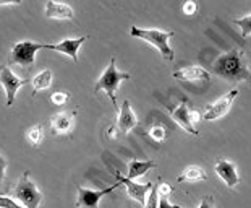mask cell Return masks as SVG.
I'll return each mask as SVG.
<instances>
[{"label":"cell","mask_w":251,"mask_h":208,"mask_svg":"<svg viewBox=\"0 0 251 208\" xmlns=\"http://www.w3.org/2000/svg\"><path fill=\"white\" fill-rule=\"evenodd\" d=\"M216 75L222 77L226 82H243V80L250 78V70L245 62L243 51L240 49H232L226 52L224 56H221L214 62L212 67Z\"/></svg>","instance_id":"cell-1"},{"label":"cell","mask_w":251,"mask_h":208,"mask_svg":"<svg viewBox=\"0 0 251 208\" xmlns=\"http://www.w3.org/2000/svg\"><path fill=\"white\" fill-rule=\"evenodd\" d=\"M130 78H131L130 73L120 72L119 68L115 67V59L112 57L109 67L105 68L104 73L99 77V80L94 85V93H99V91H102V89H104V93H107V96H109L110 101H112V104H114L115 111H119L120 106L117 104V96H115V93H117V89H119L120 83L124 82V80H130Z\"/></svg>","instance_id":"cell-2"},{"label":"cell","mask_w":251,"mask_h":208,"mask_svg":"<svg viewBox=\"0 0 251 208\" xmlns=\"http://www.w3.org/2000/svg\"><path fill=\"white\" fill-rule=\"evenodd\" d=\"M130 36L133 38H140L143 41L149 42L156 49L161 52L165 60L172 62L174 60V49L169 46V39L174 36V31H159V30H143L138 26H131Z\"/></svg>","instance_id":"cell-3"},{"label":"cell","mask_w":251,"mask_h":208,"mask_svg":"<svg viewBox=\"0 0 251 208\" xmlns=\"http://www.w3.org/2000/svg\"><path fill=\"white\" fill-rule=\"evenodd\" d=\"M13 195L18 200V204L25 208H39L42 204V194L36 187V184L31 180L29 171H25L21 174L17 187L13 190Z\"/></svg>","instance_id":"cell-4"},{"label":"cell","mask_w":251,"mask_h":208,"mask_svg":"<svg viewBox=\"0 0 251 208\" xmlns=\"http://www.w3.org/2000/svg\"><path fill=\"white\" fill-rule=\"evenodd\" d=\"M42 49L41 42H31V41H20L12 47V52H10L8 57V63H13V65H21V67H33L34 65V59H36V52Z\"/></svg>","instance_id":"cell-5"},{"label":"cell","mask_w":251,"mask_h":208,"mask_svg":"<svg viewBox=\"0 0 251 208\" xmlns=\"http://www.w3.org/2000/svg\"><path fill=\"white\" fill-rule=\"evenodd\" d=\"M26 83H28V80H23V78L17 77L7 65H0V85L5 88L8 108H10V106H13L18 89L21 87H25Z\"/></svg>","instance_id":"cell-6"},{"label":"cell","mask_w":251,"mask_h":208,"mask_svg":"<svg viewBox=\"0 0 251 208\" xmlns=\"http://www.w3.org/2000/svg\"><path fill=\"white\" fill-rule=\"evenodd\" d=\"M238 96V89L233 88L232 91H228L224 98H221L219 101H216L214 104H211L209 108H206L204 114L201 116V119L204 120H216V119H221V117L226 116L228 111L232 109V104L235 98Z\"/></svg>","instance_id":"cell-7"},{"label":"cell","mask_w":251,"mask_h":208,"mask_svg":"<svg viewBox=\"0 0 251 208\" xmlns=\"http://www.w3.org/2000/svg\"><path fill=\"white\" fill-rule=\"evenodd\" d=\"M120 182L114 184L112 187H107L104 190H89L84 187H78V200H76V208H99V202L104 195L110 194L115 189L120 187Z\"/></svg>","instance_id":"cell-8"},{"label":"cell","mask_w":251,"mask_h":208,"mask_svg":"<svg viewBox=\"0 0 251 208\" xmlns=\"http://www.w3.org/2000/svg\"><path fill=\"white\" fill-rule=\"evenodd\" d=\"M117 182H120L122 185H125L128 195L130 199H133L135 202H138L141 207L146 205V200H148V192L151 190L152 184L151 182H146V184H136L133 180L124 178L120 173H117Z\"/></svg>","instance_id":"cell-9"},{"label":"cell","mask_w":251,"mask_h":208,"mask_svg":"<svg viewBox=\"0 0 251 208\" xmlns=\"http://www.w3.org/2000/svg\"><path fill=\"white\" fill-rule=\"evenodd\" d=\"M214 171H216V174L219 176V178H221L230 189L237 187V185L240 184V176L237 173V166H235L232 161H228V159H224V158L217 159Z\"/></svg>","instance_id":"cell-10"},{"label":"cell","mask_w":251,"mask_h":208,"mask_svg":"<svg viewBox=\"0 0 251 208\" xmlns=\"http://www.w3.org/2000/svg\"><path fill=\"white\" fill-rule=\"evenodd\" d=\"M88 39V36H81L78 39H65L58 44H42V49H49V51H57L62 52L68 57H72L73 62H78V49L83 46V42Z\"/></svg>","instance_id":"cell-11"},{"label":"cell","mask_w":251,"mask_h":208,"mask_svg":"<svg viewBox=\"0 0 251 208\" xmlns=\"http://www.w3.org/2000/svg\"><path fill=\"white\" fill-rule=\"evenodd\" d=\"M170 116H172V119L177 122L183 130L191 133V135H200V132L195 129L193 122L190 119V109H188V106H186V101H180L174 109H170Z\"/></svg>","instance_id":"cell-12"},{"label":"cell","mask_w":251,"mask_h":208,"mask_svg":"<svg viewBox=\"0 0 251 208\" xmlns=\"http://www.w3.org/2000/svg\"><path fill=\"white\" fill-rule=\"evenodd\" d=\"M174 78L180 80V82H207L209 80V72L204 70L200 65H190L185 68H180V70L172 73Z\"/></svg>","instance_id":"cell-13"},{"label":"cell","mask_w":251,"mask_h":208,"mask_svg":"<svg viewBox=\"0 0 251 208\" xmlns=\"http://www.w3.org/2000/svg\"><path fill=\"white\" fill-rule=\"evenodd\" d=\"M75 111L72 113H58L52 117L50 125L52 130H54L57 135H63V133H70L73 130L75 125Z\"/></svg>","instance_id":"cell-14"},{"label":"cell","mask_w":251,"mask_h":208,"mask_svg":"<svg viewBox=\"0 0 251 208\" xmlns=\"http://www.w3.org/2000/svg\"><path fill=\"white\" fill-rule=\"evenodd\" d=\"M136 125H138V119H136L135 113H133L130 101L125 99L124 104H122L119 109V129L126 133V132L135 129Z\"/></svg>","instance_id":"cell-15"},{"label":"cell","mask_w":251,"mask_h":208,"mask_svg":"<svg viewBox=\"0 0 251 208\" xmlns=\"http://www.w3.org/2000/svg\"><path fill=\"white\" fill-rule=\"evenodd\" d=\"M46 17L54 20H73L75 12L70 5L60 2H47L46 3Z\"/></svg>","instance_id":"cell-16"},{"label":"cell","mask_w":251,"mask_h":208,"mask_svg":"<svg viewBox=\"0 0 251 208\" xmlns=\"http://www.w3.org/2000/svg\"><path fill=\"white\" fill-rule=\"evenodd\" d=\"M157 164L156 161H138V159H131L130 164H128V176L126 179H136V178H141L148 173V171H151L152 168H156Z\"/></svg>","instance_id":"cell-17"},{"label":"cell","mask_w":251,"mask_h":208,"mask_svg":"<svg viewBox=\"0 0 251 208\" xmlns=\"http://www.w3.org/2000/svg\"><path fill=\"white\" fill-rule=\"evenodd\" d=\"M178 182H201L207 180V173L201 166H188L178 176Z\"/></svg>","instance_id":"cell-18"},{"label":"cell","mask_w":251,"mask_h":208,"mask_svg":"<svg viewBox=\"0 0 251 208\" xmlns=\"http://www.w3.org/2000/svg\"><path fill=\"white\" fill-rule=\"evenodd\" d=\"M31 82H33V96H36L39 91L47 89L52 85V72L49 70V68H46V70L37 73Z\"/></svg>","instance_id":"cell-19"},{"label":"cell","mask_w":251,"mask_h":208,"mask_svg":"<svg viewBox=\"0 0 251 208\" xmlns=\"http://www.w3.org/2000/svg\"><path fill=\"white\" fill-rule=\"evenodd\" d=\"M42 138H44V125L42 124H36L28 130V140L31 145H34V147L39 145L42 142Z\"/></svg>","instance_id":"cell-20"},{"label":"cell","mask_w":251,"mask_h":208,"mask_svg":"<svg viewBox=\"0 0 251 208\" xmlns=\"http://www.w3.org/2000/svg\"><path fill=\"white\" fill-rule=\"evenodd\" d=\"M148 135L152 138L154 142H164L167 138V129L161 124H154L151 129H149Z\"/></svg>","instance_id":"cell-21"},{"label":"cell","mask_w":251,"mask_h":208,"mask_svg":"<svg viewBox=\"0 0 251 208\" xmlns=\"http://www.w3.org/2000/svg\"><path fill=\"white\" fill-rule=\"evenodd\" d=\"M233 23L242 28V36L245 39L250 38V34H251V15L250 13H247L243 18H240V20H233Z\"/></svg>","instance_id":"cell-22"},{"label":"cell","mask_w":251,"mask_h":208,"mask_svg":"<svg viewBox=\"0 0 251 208\" xmlns=\"http://www.w3.org/2000/svg\"><path fill=\"white\" fill-rule=\"evenodd\" d=\"M70 99V93L68 91H55L54 94L50 96V101H52V104H55V106H63V104H67V101Z\"/></svg>","instance_id":"cell-23"},{"label":"cell","mask_w":251,"mask_h":208,"mask_svg":"<svg viewBox=\"0 0 251 208\" xmlns=\"http://www.w3.org/2000/svg\"><path fill=\"white\" fill-rule=\"evenodd\" d=\"M159 205V195H157V189L151 187V190H149V195H148V200H146V205H144V208H157Z\"/></svg>","instance_id":"cell-24"},{"label":"cell","mask_w":251,"mask_h":208,"mask_svg":"<svg viewBox=\"0 0 251 208\" xmlns=\"http://www.w3.org/2000/svg\"><path fill=\"white\" fill-rule=\"evenodd\" d=\"M0 208H25V207H21L17 200L12 199V197L0 195Z\"/></svg>","instance_id":"cell-25"},{"label":"cell","mask_w":251,"mask_h":208,"mask_svg":"<svg viewBox=\"0 0 251 208\" xmlns=\"http://www.w3.org/2000/svg\"><path fill=\"white\" fill-rule=\"evenodd\" d=\"M157 189V195H159V199H167V197L172 194V190H174V187L172 185H169V184H165V182H162L159 187H156Z\"/></svg>","instance_id":"cell-26"},{"label":"cell","mask_w":251,"mask_h":208,"mask_svg":"<svg viewBox=\"0 0 251 208\" xmlns=\"http://www.w3.org/2000/svg\"><path fill=\"white\" fill-rule=\"evenodd\" d=\"M200 208H216V202L212 199V195H204L201 200Z\"/></svg>","instance_id":"cell-27"},{"label":"cell","mask_w":251,"mask_h":208,"mask_svg":"<svg viewBox=\"0 0 251 208\" xmlns=\"http://www.w3.org/2000/svg\"><path fill=\"white\" fill-rule=\"evenodd\" d=\"M196 3L195 2H191V0H188V2H185L183 3V7H181V10H183V13L185 15H195L196 12Z\"/></svg>","instance_id":"cell-28"},{"label":"cell","mask_w":251,"mask_h":208,"mask_svg":"<svg viewBox=\"0 0 251 208\" xmlns=\"http://www.w3.org/2000/svg\"><path fill=\"white\" fill-rule=\"evenodd\" d=\"M157 208H185V207H178V205H172L169 202V199H159V205Z\"/></svg>","instance_id":"cell-29"},{"label":"cell","mask_w":251,"mask_h":208,"mask_svg":"<svg viewBox=\"0 0 251 208\" xmlns=\"http://www.w3.org/2000/svg\"><path fill=\"white\" fill-rule=\"evenodd\" d=\"M5 171H7V161H5L3 156H0V182L5 178Z\"/></svg>","instance_id":"cell-30"},{"label":"cell","mask_w":251,"mask_h":208,"mask_svg":"<svg viewBox=\"0 0 251 208\" xmlns=\"http://www.w3.org/2000/svg\"><path fill=\"white\" fill-rule=\"evenodd\" d=\"M190 119H191V122H193V125H195V122L201 120V114H200V111H191V109H190Z\"/></svg>","instance_id":"cell-31"},{"label":"cell","mask_w":251,"mask_h":208,"mask_svg":"<svg viewBox=\"0 0 251 208\" xmlns=\"http://www.w3.org/2000/svg\"><path fill=\"white\" fill-rule=\"evenodd\" d=\"M114 132H115V127H110V129H109V137L110 138H115V133Z\"/></svg>","instance_id":"cell-32"},{"label":"cell","mask_w":251,"mask_h":208,"mask_svg":"<svg viewBox=\"0 0 251 208\" xmlns=\"http://www.w3.org/2000/svg\"><path fill=\"white\" fill-rule=\"evenodd\" d=\"M0 5H2V2H0Z\"/></svg>","instance_id":"cell-33"}]
</instances>
